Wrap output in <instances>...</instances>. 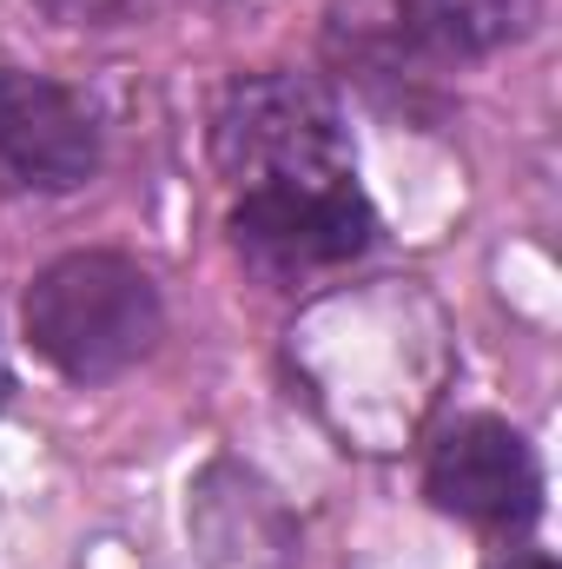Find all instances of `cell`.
<instances>
[{
	"label": "cell",
	"mask_w": 562,
	"mask_h": 569,
	"mask_svg": "<svg viewBox=\"0 0 562 569\" xmlns=\"http://www.w3.org/2000/svg\"><path fill=\"white\" fill-rule=\"evenodd\" d=\"M20 331L67 385H107L152 358L165 338V298L127 252H67L27 284Z\"/></svg>",
	"instance_id": "6da1fadb"
},
{
	"label": "cell",
	"mask_w": 562,
	"mask_h": 569,
	"mask_svg": "<svg viewBox=\"0 0 562 569\" xmlns=\"http://www.w3.org/2000/svg\"><path fill=\"white\" fill-rule=\"evenodd\" d=\"M212 166L245 186L284 179H351V133L338 100L298 73H245L212 107Z\"/></svg>",
	"instance_id": "7a4b0ae2"
},
{
	"label": "cell",
	"mask_w": 562,
	"mask_h": 569,
	"mask_svg": "<svg viewBox=\"0 0 562 569\" xmlns=\"http://www.w3.org/2000/svg\"><path fill=\"white\" fill-rule=\"evenodd\" d=\"M232 252L265 279H311L351 266L378 239V212L351 179H284V186H245L232 219Z\"/></svg>",
	"instance_id": "3957f363"
},
{
	"label": "cell",
	"mask_w": 562,
	"mask_h": 569,
	"mask_svg": "<svg viewBox=\"0 0 562 569\" xmlns=\"http://www.w3.org/2000/svg\"><path fill=\"white\" fill-rule=\"evenodd\" d=\"M423 497L470 530L516 537L543 517V457L516 425L470 411L430 437Z\"/></svg>",
	"instance_id": "277c9868"
},
{
	"label": "cell",
	"mask_w": 562,
	"mask_h": 569,
	"mask_svg": "<svg viewBox=\"0 0 562 569\" xmlns=\"http://www.w3.org/2000/svg\"><path fill=\"white\" fill-rule=\"evenodd\" d=\"M100 172V113L87 93L0 67V192H73Z\"/></svg>",
	"instance_id": "5b68a950"
},
{
	"label": "cell",
	"mask_w": 562,
	"mask_h": 569,
	"mask_svg": "<svg viewBox=\"0 0 562 569\" xmlns=\"http://www.w3.org/2000/svg\"><path fill=\"white\" fill-rule=\"evenodd\" d=\"M543 0H404V27L443 60H483L536 27Z\"/></svg>",
	"instance_id": "8992f818"
},
{
	"label": "cell",
	"mask_w": 562,
	"mask_h": 569,
	"mask_svg": "<svg viewBox=\"0 0 562 569\" xmlns=\"http://www.w3.org/2000/svg\"><path fill=\"white\" fill-rule=\"evenodd\" d=\"M47 13H60V20H73V27H107V20H120L133 0H40Z\"/></svg>",
	"instance_id": "52a82bcc"
},
{
	"label": "cell",
	"mask_w": 562,
	"mask_h": 569,
	"mask_svg": "<svg viewBox=\"0 0 562 569\" xmlns=\"http://www.w3.org/2000/svg\"><path fill=\"white\" fill-rule=\"evenodd\" d=\"M496 569H556V557H543V550H516V557H503Z\"/></svg>",
	"instance_id": "ba28073f"
}]
</instances>
